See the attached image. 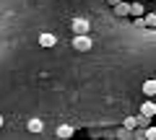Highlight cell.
Masks as SVG:
<instances>
[{
  "label": "cell",
  "mask_w": 156,
  "mask_h": 140,
  "mask_svg": "<svg viewBox=\"0 0 156 140\" xmlns=\"http://www.w3.org/2000/svg\"><path fill=\"white\" fill-rule=\"evenodd\" d=\"M91 47H94V42H91L89 34H76L73 36V50L76 52H89Z\"/></svg>",
  "instance_id": "obj_1"
},
{
  "label": "cell",
  "mask_w": 156,
  "mask_h": 140,
  "mask_svg": "<svg viewBox=\"0 0 156 140\" xmlns=\"http://www.w3.org/2000/svg\"><path fill=\"white\" fill-rule=\"evenodd\" d=\"M70 31L73 34H89L91 31V21L89 18H76V21L70 23Z\"/></svg>",
  "instance_id": "obj_2"
},
{
  "label": "cell",
  "mask_w": 156,
  "mask_h": 140,
  "mask_svg": "<svg viewBox=\"0 0 156 140\" xmlns=\"http://www.w3.org/2000/svg\"><path fill=\"white\" fill-rule=\"evenodd\" d=\"M26 127H29V132H42V130H44V122H42L39 117H31L26 122Z\"/></svg>",
  "instance_id": "obj_3"
},
{
  "label": "cell",
  "mask_w": 156,
  "mask_h": 140,
  "mask_svg": "<svg viewBox=\"0 0 156 140\" xmlns=\"http://www.w3.org/2000/svg\"><path fill=\"white\" fill-rule=\"evenodd\" d=\"M39 44H42V47H55L57 44V36H55V34H39Z\"/></svg>",
  "instance_id": "obj_4"
},
{
  "label": "cell",
  "mask_w": 156,
  "mask_h": 140,
  "mask_svg": "<svg viewBox=\"0 0 156 140\" xmlns=\"http://www.w3.org/2000/svg\"><path fill=\"white\" fill-rule=\"evenodd\" d=\"M112 8H115V16H130V3H125V0H120Z\"/></svg>",
  "instance_id": "obj_5"
},
{
  "label": "cell",
  "mask_w": 156,
  "mask_h": 140,
  "mask_svg": "<svg viewBox=\"0 0 156 140\" xmlns=\"http://www.w3.org/2000/svg\"><path fill=\"white\" fill-rule=\"evenodd\" d=\"M140 114L154 117V114H156V104H154V101H143V104H140Z\"/></svg>",
  "instance_id": "obj_6"
},
{
  "label": "cell",
  "mask_w": 156,
  "mask_h": 140,
  "mask_svg": "<svg viewBox=\"0 0 156 140\" xmlns=\"http://www.w3.org/2000/svg\"><path fill=\"white\" fill-rule=\"evenodd\" d=\"M143 94L146 96H156V78H151V80L143 83Z\"/></svg>",
  "instance_id": "obj_7"
},
{
  "label": "cell",
  "mask_w": 156,
  "mask_h": 140,
  "mask_svg": "<svg viewBox=\"0 0 156 140\" xmlns=\"http://www.w3.org/2000/svg\"><path fill=\"white\" fill-rule=\"evenodd\" d=\"M57 138H73V127L70 125H60V127H57Z\"/></svg>",
  "instance_id": "obj_8"
},
{
  "label": "cell",
  "mask_w": 156,
  "mask_h": 140,
  "mask_svg": "<svg viewBox=\"0 0 156 140\" xmlns=\"http://www.w3.org/2000/svg\"><path fill=\"white\" fill-rule=\"evenodd\" d=\"M151 119L154 117H146V114H140V117H135V127H140V130H146L151 125Z\"/></svg>",
  "instance_id": "obj_9"
},
{
  "label": "cell",
  "mask_w": 156,
  "mask_h": 140,
  "mask_svg": "<svg viewBox=\"0 0 156 140\" xmlns=\"http://www.w3.org/2000/svg\"><path fill=\"white\" fill-rule=\"evenodd\" d=\"M143 140H156V125H148L143 130Z\"/></svg>",
  "instance_id": "obj_10"
},
{
  "label": "cell",
  "mask_w": 156,
  "mask_h": 140,
  "mask_svg": "<svg viewBox=\"0 0 156 140\" xmlns=\"http://www.w3.org/2000/svg\"><path fill=\"white\" fill-rule=\"evenodd\" d=\"M130 13H133L135 18L143 16V13H146V11H143V3H130Z\"/></svg>",
  "instance_id": "obj_11"
},
{
  "label": "cell",
  "mask_w": 156,
  "mask_h": 140,
  "mask_svg": "<svg viewBox=\"0 0 156 140\" xmlns=\"http://www.w3.org/2000/svg\"><path fill=\"white\" fill-rule=\"evenodd\" d=\"M143 23H146V26H156V13H146V16H143Z\"/></svg>",
  "instance_id": "obj_12"
},
{
  "label": "cell",
  "mask_w": 156,
  "mask_h": 140,
  "mask_svg": "<svg viewBox=\"0 0 156 140\" xmlns=\"http://www.w3.org/2000/svg\"><path fill=\"white\" fill-rule=\"evenodd\" d=\"M122 127H125V130H135V117H125Z\"/></svg>",
  "instance_id": "obj_13"
},
{
  "label": "cell",
  "mask_w": 156,
  "mask_h": 140,
  "mask_svg": "<svg viewBox=\"0 0 156 140\" xmlns=\"http://www.w3.org/2000/svg\"><path fill=\"white\" fill-rule=\"evenodd\" d=\"M107 3H109V5H117V3H120V0H107Z\"/></svg>",
  "instance_id": "obj_14"
},
{
  "label": "cell",
  "mask_w": 156,
  "mask_h": 140,
  "mask_svg": "<svg viewBox=\"0 0 156 140\" xmlns=\"http://www.w3.org/2000/svg\"><path fill=\"white\" fill-rule=\"evenodd\" d=\"M3 122H5V119H3V114H0V127H3Z\"/></svg>",
  "instance_id": "obj_15"
}]
</instances>
